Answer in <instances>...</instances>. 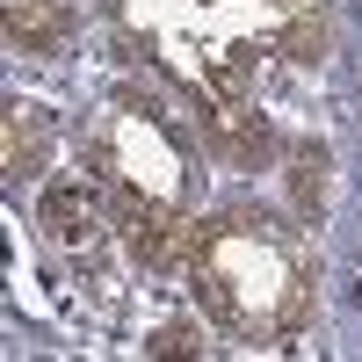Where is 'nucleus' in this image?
<instances>
[{
    "label": "nucleus",
    "instance_id": "f257e3e1",
    "mask_svg": "<svg viewBox=\"0 0 362 362\" xmlns=\"http://www.w3.org/2000/svg\"><path fill=\"white\" fill-rule=\"evenodd\" d=\"M189 276L232 334H297L312 319V268L283 232H268V218L196 225Z\"/></svg>",
    "mask_w": 362,
    "mask_h": 362
},
{
    "label": "nucleus",
    "instance_id": "f03ea898",
    "mask_svg": "<svg viewBox=\"0 0 362 362\" xmlns=\"http://www.w3.org/2000/svg\"><path fill=\"white\" fill-rule=\"evenodd\" d=\"M44 232L58 239L66 254H95L102 239H109V203L95 181H58V189H44Z\"/></svg>",
    "mask_w": 362,
    "mask_h": 362
},
{
    "label": "nucleus",
    "instance_id": "7ed1b4c3",
    "mask_svg": "<svg viewBox=\"0 0 362 362\" xmlns=\"http://www.w3.org/2000/svg\"><path fill=\"white\" fill-rule=\"evenodd\" d=\"M8 37L22 51L51 58L58 44H66V8H58V0H8Z\"/></svg>",
    "mask_w": 362,
    "mask_h": 362
},
{
    "label": "nucleus",
    "instance_id": "20e7f679",
    "mask_svg": "<svg viewBox=\"0 0 362 362\" xmlns=\"http://www.w3.org/2000/svg\"><path fill=\"white\" fill-rule=\"evenodd\" d=\"M44 153H51V131H44V116L29 109V102H15V109H8V174H15V181L44 174Z\"/></svg>",
    "mask_w": 362,
    "mask_h": 362
},
{
    "label": "nucleus",
    "instance_id": "39448f33",
    "mask_svg": "<svg viewBox=\"0 0 362 362\" xmlns=\"http://www.w3.org/2000/svg\"><path fill=\"white\" fill-rule=\"evenodd\" d=\"M189 348H203V326H160L153 334V355H189Z\"/></svg>",
    "mask_w": 362,
    "mask_h": 362
}]
</instances>
